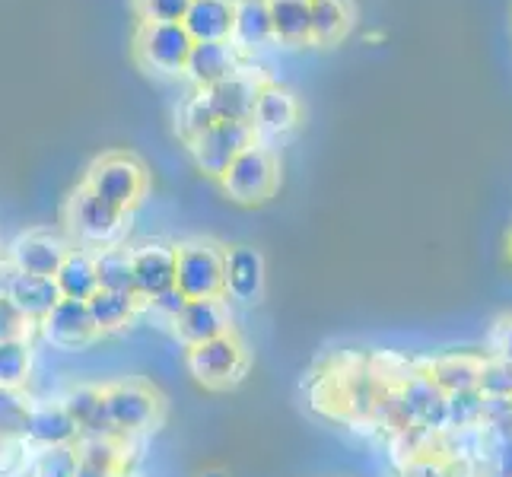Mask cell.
<instances>
[{
    "label": "cell",
    "mask_w": 512,
    "mask_h": 477,
    "mask_svg": "<svg viewBox=\"0 0 512 477\" xmlns=\"http://www.w3.org/2000/svg\"><path fill=\"white\" fill-rule=\"evenodd\" d=\"M29 398L20 388H4L0 385V443L13 436H23L26 414H29Z\"/></svg>",
    "instance_id": "obj_33"
},
{
    "label": "cell",
    "mask_w": 512,
    "mask_h": 477,
    "mask_svg": "<svg viewBox=\"0 0 512 477\" xmlns=\"http://www.w3.org/2000/svg\"><path fill=\"white\" fill-rule=\"evenodd\" d=\"M264 293V258L252 245H233L223 255V296L252 306Z\"/></svg>",
    "instance_id": "obj_12"
},
{
    "label": "cell",
    "mask_w": 512,
    "mask_h": 477,
    "mask_svg": "<svg viewBox=\"0 0 512 477\" xmlns=\"http://www.w3.org/2000/svg\"><path fill=\"white\" fill-rule=\"evenodd\" d=\"M258 93H261V83L249 74H242V70H236L233 77H226L204 90L217 121H252Z\"/></svg>",
    "instance_id": "obj_15"
},
{
    "label": "cell",
    "mask_w": 512,
    "mask_h": 477,
    "mask_svg": "<svg viewBox=\"0 0 512 477\" xmlns=\"http://www.w3.org/2000/svg\"><path fill=\"white\" fill-rule=\"evenodd\" d=\"M74 452L80 465H90L109 474L121 471V455H125L121 452V439L115 436H77Z\"/></svg>",
    "instance_id": "obj_29"
},
{
    "label": "cell",
    "mask_w": 512,
    "mask_h": 477,
    "mask_svg": "<svg viewBox=\"0 0 512 477\" xmlns=\"http://www.w3.org/2000/svg\"><path fill=\"white\" fill-rule=\"evenodd\" d=\"M64 223L70 229V236L80 239L83 245L115 249L121 233H125V210H115L112 204H105L102 198H96V194L86 185H80L67 198Z\"/></svg>",
    "instance_id": "obj_1"
},
{
    "label": "cell",
    "mask_w": 512,
    "mask_h": 477,
    "mask_svg": "<svg viewBox=\"0 0 512 477\" xmlns=\"http://www.w3.org/2000/svg\"><path fill=\"white\" fill-rule=\"evenodd\" d=\"M255 140L258 137H255L252 121H217L214 128H207L201 137H194L188 150H191L194 166L220 182L229 163H233L245 147H252Z\"/></svg>",
    "instance_id": "obj_5"
},
{
    "label": "cell",
    "mask_w": 512,
    "mask_h": 477,
    "mask_svg": "<svg viewBox=\"0 0 512 477\" xmlns=\"http://www.w3.org/2000/svg\"><path fill=\"white\" fill-rule=\"evenodd\" d=\"M191 48L194 39L182 23H140L137 29V55L144 58V64L166 70V74L185 70Z\"/></svg>",
    "instance_id": "obj_8"
},
{
    "label": "cell",
    "mask_w": 512,
    "mask_h": 477,
    "mask_svg": "<svg viewBox=\"0 0 512 477\" xmlns=\"http://www.w3.org/2000/svg\"><path fill=\"white\" fill-rule=\"evenodd\" d=\"M296 118H299V105L287 90H280V86H261L255 112H252L255 137H261V134H274V137L287 134V131H293Z\"/></svg>",
    "instance_id": "obj_21"
},
{
    "label": "cell",
    "mask_w": 512,
    "mask_h": 477,
    "mask_svg": "<svg viewBox=\"0 0 512 477\" xmlns=\"http://www.w3.org/2000/svg\"><path fill=\"white\" fill-rule=\"evenodd\" d=\"M67 242L55 233H23L10 245V268L16 274H35V277H55L61 261L67 258Z\"/></svg>",
    "instance_id": "obj_10"
},
{
    "label": "cell",
    "mask_w": 512,
    "mask_h": 477,
    "mask_svg": "<svg viewBox=\"0 0 512 477\" xmlns=\"http://www.w3.org/2000/svg\"><path fill=\"white\" fill-rule=\"evenodd\" d=\"M7 299L23 312L26 322L39 325L42 318L61 303V290L55 284V277H35V274H16L10 277Z\"/></svg>",
    "instance_id": "obj_17"
},
{
    "label": "cell",
    "mask_w": 512,
    "mask_h": 477,
    "mask_svg": "<svg viewBox=\"0 0 512 477\" xmlns=\"http://www.w3.org/2000/svg\"><path fill=\"white\" fill-rule=\"evenodd\" d=\"M83 185L90 188L96 198H102L105 204H112L115 210H125L128 214V210L144 198L147 172L134 156L112 153V156L96 159V163L90 166V172H86Z\"/></svg>",
    "instance_id": "obj_3"
},
{
    "label": "cell",
    "mask_w": 512,
    "mask_h": 477,
    "mask_svg": "<svg viewBox=\"0 0 512 477\" xmlns=\"http://www.w3.org/2000/svg\"><path fill=\"white\" fill-rule=\"evenodd\" d=\"M102 395H105V411H109V420L121 439L131 433H144L160 420V408H163L160 395L147 385L115 382L109 388H102Z\"/></svg>",
    "instance_id": "obj_7"
},
{
    "label": "cell",
    "mask_w": 512,
    "mask_h": 477,
    "mask_svg": "<svg viewBox=\"0 0 512 477\" xmlns=\"http://www.w3.org/2000/svg\"><path fill=\"white\" fill-rule=\"evenodd\" d=\"M398 401L408 427H423L427 433L446 430V395L430 376H414L398 388Z\"/></svg>",
    "instance_id": "obj_13"
},
{
    "label": "cell",
    "mask_w": 512,
    "mask_h": 477,
    "mask_svg": "<svg viewBox=\"0 0 512 477\" xmlns=\"http://www.w3.org/2000/svg\"><path fill=\"white\" fill-rule=\"evenodd\" d=\"M350 26L347 0H309V42L331 45Z\"/></svg>",
    "instance_id": "obj_25"
},
{
    "label": "cell",
    "mask_w": 512,
    "mask_h": 477,
    "mask_svg": "<svg viewBox=\"0 0 512 477\" xmlns=\"http://www.w3.org/2000/svg\"><path fill=\"white\" fill-rule=\"evenodd\" d=\"M478 376H481V363L468 360V357H446L433 366V385L443 395H455V392H468V388H478Z\"/></svg>",
    "instance_id": "obj_28"
},
{
    "label": "cell",
    "mask_w": 512,
    "mask_h": 477,
    "mask_svg": "<svg viewBox=\"0 0 512 477\" xmlns=\"http://www.w3.org/2000/svg\"><path fill=\"white\" fill-rule=\"evenodd\" d=\"M478 388H481V395H490V398H512V363L497 360L490 366H481Z\"/></svg>",
    "instance_id": "obj_36"
},
{
    "label": "cell",
    "mask_w": 512,
    "mask_h": 477,
    "mask_svg": "<svg viewBox=\"0 0 512 477\" xmlns=\"http://www.w3.org/2000/svg\"><path fill=\"white\" fill-rule=\"evenodd\" d=\"M233 7L236 0H191L182 26L194 42H229Z\"/></svg>",
    "instance_id": "obj_20"
},
{
    "label": "cell",
    "mask_w": 512,
    "mask_h": 477,
    "mask_svg": "<svg viewBox=\"0 0 512 477\" xmlns=\"http://www.w3.org/2000/svg\"><path fill=\"white\" fill-rule=\"evenodd\" d=\"M74 477H118V474H109V471H99V468H90V465H80L77 462Z\"/></svg>",
    "instance_id": "obj_40"
},
{
    "label": "cell",
    "mask_w": 512,
    "mask_h": 477,
    "mask_svg": "<svg viewBox=\"0 0 512 477\" xmlns=\"http://www.w3.org/2000/svg\"><path fill=\"white\" fill-rule=\"evenodd\" d=\"M32 350L26 341H0V385L20 388L29 379Z\"/></svg>",
    "instance_id": "obj_32"
},
{
    "label": "cell",
    "mask_w": 512,
    "mask_h": 477,
    "mask_svg": "<svg viewBox=\"0 0 512 477\" xmlns=\"http://www.w3.org/2000/svg\"><path fill=\"white\" fill-rule=\"evenodd\" d=\"M93 315V325L99 334H112L121 331L134 322V315L140 309V296L134 293H112V290H96L90 299H86Z\"/></svg>",
    "instance_id": "obj_23"
},
{
    "label": "cell",
    "mask_w": 512,
    "mask_h": 477,
    "mask_svg": "<svg viewBox=\"0 0 512 477\" xmlns=\"http://www.w3.org/2000/svg\"><path fill=\"white\" fill-rule=\"evenodd\" d=\"M223 249L210 239H188L175 245V287L188 299L223 296Z\"/></svg>",
    "instance_id": "obj_2"
},
{
    "label": "cell",
    "mask_w": 512,
    "mask_h": 477,
    "mask_svg": "<svg viewBox=\"0 0 512 477\" xmlns=\"http://www.w3.org/2000/svg\"><path fill=\"white\" fill-rule=\"evenodd\" d=\"M77 423L70 420L64 404H29L23 439H29L39 449H58V446H74L77 443Z\"/></svg>",
    "instance_id": "obj_16"
},
{
    "label": "cell",
    "mask_w": 512,
    "mask_h": 477,
    "mask_svg": "<svg viewBox=\"0 0 512 477\" xmlns=\"http://www.w3.org/2000/svg\"><path fill=\"white\" fill-rule=\"evenodd\" d=\"M93 261H96V284H99V290L134 293L131 249H121V245H115V249H102L99 255H93Z\"/></svg>",
    "instance_id": "obj_27"
},
{
    "label": "cell",
    "mask_w": 512,
    "mask_h": 477,
    "mask_svg": "<svg viewBox=\"0 0 512 477\" xmlns=\"http://www.w3.org/2000/svg\"><path fill=\"white\" fill-rule=\"evenodd\" d=\"M77 471V452L74 446L45 449L35 462V477H74Z\"/></svg>",
    "instance_id": "obj_35"
},
{
    "label": "cell",
    "mask_w": 512,
    "mask_h": 477,
    "mask_svg": "<svg viewBox=\"0 0 512 477\" xmlns=\"http://www.w3.org/2000/svg\"><path fill=\"white\" fill-rule=\"evenodd\" d=\"M236 70H239V55L233 42H194L188 64H185V74L198 83L201 90L233 77Z\"/></svg>",
    "instance_id": "obj_19"
},
{
    "label": "cell",
    "mask_w": 512,
    "mask_h": 477,
    "mask_svg": "<svg viewBox=\"0 0 512 477\" xmlns=\"http://www.w3.org/2000/svg\"><path fill=\"white\" fill-rule=\"evenodd\" d=\"M188 373L207 388H226L242 379L245 373V347L233 331L220 334L214 341L188 347Z\"/></svg>",
    "instance_id": "obj_6"
},
{
    "label": "cell",
    "mask_w": 512,
    "mask_h": 477,
    "mask_svg": "<svg viewBox=\"0 0 512 477\" xmlns=\"http://www.w3.org/2000/svg\"><path fill=\"white\" fill-rule=\"evenodd\" d=\"M274 39L299 45L309 42V0H268Z\"/></svg>",
    "instance_id": "obj_26"
},
{
    "label": "cell",
    "mask_w": 512,
    "mask_h": 477,
    "mask_svg": "<svg viewBox=\"0 0 512 477\" xmlns=\"http://www.w3.org/2000/svg\"><path fill=\"white\" fill-rule=\"evenodd\" d=\"M277 175L280 172H277L274 153L264 147L261 140H255L252 147H245L233 163H229L220 185L236 204H261L274 194Z\"/></svg>",
    "instance_id": "obj_4"
},
{
    "label": "cell",
    "mask_w": 512,
    "mask_h": 477,
    "mask_svg": "<svg viewBox=\"0 0 512 477\" xmlns=\"http://www.w3.org/2000/svg\"><path fill=\"white\" fill-rule=\"evenodd\" d=\"M64 411L70 414V420L77 423L80 436H115V427L109 420V411H105V395L99 385H74L70 392L61 398Z\"/></svg>",
    "instance_id": "obj_18"
},
{
    "label": "cell",
    "mask_w": 512,
    "mask_h": 477,
    "mask_svg": "<svg viewBox=\"0 0 512 477\" xmlns=\"http://www.w3.org/2000/svg\"><path fill=\"white\" fill-rule=\"evenodd\" d=\"M32 328L35 325L26 322L23 312L7 296H0V341H26Z\"/></svg>",
    "instance_id": "obj_38"
},
{
    "label": "cell",
    "mask_w": 512,
    "mask_h": 477,
    "mask_svg": "<svg viewBox=\"0 0 512 477\" xmlns=\"http://www.w3.org/2000/svg\"><path fill=\"white\" fill-rule=\"evenodd\" d=\"M229 306L223 303V296L217 299H188V306L182 309V315L172 322L175 338H179L185 347H198L204 341H214L220 334H229Z\"/></svg>",
    "instance_id": "obj_11"
},
{
    "label": "cell",
    "mask_w": 512,
    "mask_h": 477,
    "mask_svg": "<svg viewBox=\"0 0 512 477\" xmlns=\"http://www.w3.org/2000/svg\"><path fill=\"white\" fill-rule=\"evenodd\" d=\"M214 125H217V115H214V109H210L204 90L194 93L191 99H185L179 115H175V131L182 134L185 144H191L194 137H201L207 128H214Z\"/></svg>",
    "instance_id": "obj_30"
},
{
    "label": "cell",
    "mask_w": 512,
    "mask_h": 477,
    "mask_svg": "<svg viewBox=\"0 0 512 477\" xmlns=\"http://www.w3.org/2000/svg\"><path fill=\"white\" fill-rule=\"evenodd\" d=\"M140 306H147L156 318H163L166 325H172L175 318L182 315V309L188 306V296H185L179 287H169V290L156 293V296H150V299H140Z\"/></svg>",
    "instance_id": "obj_37"
},
{
    "label": "cell",
    "mask_w": 512,
    "mask_h": 477,
    "mask_svg": "<svg viewBox=\"0 0 512 477\" xmlns=\"http://www.w3.org/2000/svg\"><path fill=\"white\" fill-rule=\"evenodd\" d=\"M134 264V293L150 299L175 287V245L169 242H147L131 252Z\"/></svg>",
    "instance_id": "obj_14"
},
{
    "label": "cell",
    "mask_w": 512,
    "mask_h": 477,
    "mask_svg": "<svg viewBox=\"0 0 512 477\" xmlns=\"http://www.w3.org/2000/svg\"><path fill=\"white\" fill-rule=\"evenodd\" d=\"M497 350H500V360L512 363V322L497 331Z\"/></svg>",
    "instance_id": "obj_39"
},
{
    "label": "cell",
    "mask_w": 512,
    "mask_h": 477,
    "mask_svg": "<svg viewBox=\"0 0 512 477\" xmlns=\"http://www.w3.org/2000/svg\"><path fill=\"white\" fill-rule=\"evenodd\" d=\"M484 395L481 388H468V392L446 395V430H468L481 423Z\"/></svg>",
    "instance_id": "obj_31"
},
{
    "label": "cell",
    "mask_w": 512,
    "mask_h": 477,
    "mask_svg": "<svg viewBox=\"0 0 512 477\" xmlns=\"http://www.w3.org/2000/svg\"><path fill=\"white\" fill-rule=\"evenodd\" d=\"M191 0H137L140 23H182Z\"/></svg>",
    "instance_id": "obj_34"
},
{
    "label": "cell",
    "mask_w": 512,
    "mask_h": 477,
    "mask_svg": "<svg viewBox=\"0 0 512 477\" xmlns=\"http://www.w3.org/2000/svg\"><path fill=\"white\" fill-rule=\"evenodd\" d=\"M201 477H229L226 471H217V468H210V471H204Z\"/></svg>",
    "instance_id": "obj_41"
},
{
    "label": "cell",
    "mask_w": 512,
    "mask_h": 477,
    "mask_svg": "<svg viewBox=\"0 0 512 477\" xmlns=\"http://www.w3.org/2000/svg\"><path fill=\"white\" fill-rule=\"evenodd\" d=\"M55 284L61 290V299H90L99 284H96V261L90 252H77V249H70L67 258L61 261V268L55 274Z\"/></svg>",
    "instance_id": "obj_24"
},
{
    "label": "cell",
    "mask_w": 512,
    "mask_h": 477,
    "mask_svg": "<svg viewBox=\"0 0 512 477\" xmlns=\"http://www.w3.org/2000/svg\"><path fill=\"white\" fill-rule=\"evenodd\" d=\"M39 328L45 334V341L55 344L58 350H83L99 338L90 306H86L83 299H61V303L42 318Z\"/></svg>",
    "instance_id": "obj_9"
},
{
    "label": "cell",
    "mask_w": 512,
    "mask_h": 477,
    "mask_svg": "<svg viewBox=\"0 0 512 477\" xmlns=\"http://www.w3.org/2000/svg\"><path fill=\"white\" fill-rule=\"evenodd\" d=\"M274 39L268 0H236L233 7V35L229 42L236 48H258Z\"/></svg>",
    "instance_id": "obj_22"
}]
</instances>
